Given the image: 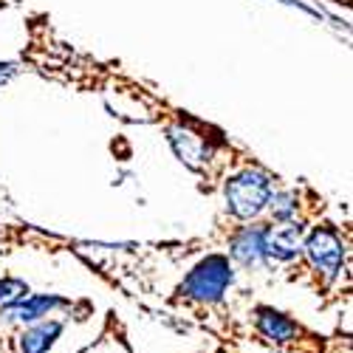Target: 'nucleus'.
Returning <instances> with one entry per match:
<instances>
[{"mask_svg": "<svg viewBox=\"0 0 353 353\" xmlns=\"http://www.w3.org/2000/svg\"><path fill=\"white\" fill-rule=\"evenodd\" d=\"M274 192V175L260 167H243L234 175H229L223 184V203L232 218L243 223L260 221L266 215V203Z\"/></svg>", "mask_w": 353, "mask_h": 353, "instance_id": "1", "label": "nucleus"}, {"mask_svg": "<svg viewBox=\"0 0 353 353\" xmlns=\"http://www.w3.org/2000/svg\"><path fill=\"white\" fill-rule=\"evenodd\" d=\"M234 285V263L226 254H207L187 272L179 285V294L198 305H215Z\"/></svg>", "mask_w": 353, "mask_h": 353, "instance_id": "2", "label": "nucleus"}, {"mask_svg": "<svg viewBox=\"0 0 353 353\" xmlns=\"http://www.w3.org/2000/svg\"><path fill=\"white\" fill-rule=\"evenodd\" d=\"M303 254L311 263V269L322 283H334L347 260V246L342 241V234L331 223H319L311 232H305L303 241Z\"/></svg>", "mask_w": 353, "mask_h": 353, "instance_id": "3", "label": "nucleus"}, {"mask_svg": "<svg viewBox=\"0 0 353 353\" xmlns=\"http://www.w3.org/2000/svg\"><path fill=\"white\" fill-rule=\"evenodd\" d=\"M305 223L303 221H272L263 232V252L266 263H291L303 254L305 241Z\"/></svg>", "mask_w": 353, "mask_h": 353, "instance_id": "4", "label": "nucleus"}, {"mask_svg": "<svg viewBox=\"0 0 353 353\" xmlns=\"http://www.w3.org/2000/svg\"><path fill=\"white\" fill-rule=\"evenodd\" d=\"M167 139H170V144H172L175 156L181 159V164H187V167L195 170V172L207 170V164L215 159V150H212L210 139L201 136V133H195V130L187 128L184 122H181V125H170V128H167Z\"/></svg>", "mask_w": 353, "mask_h": 353, "instance_id": "5", "label": "nucleus"}, {"mask_svg": "<svg viewBox=\"0 0 353 353\" xmlns=\"http://www.w3.org/2000/svg\"><path fill=\"white\" fill-rule=\"evenodd\" d=\"M263 232H266V223L252 221L246 226H241L232 234L229 241V260L238 263L243 269H263L269 266L266 263V252H263Z\"/></svg>", "mask_w": 353, "mask_h": 353, "instance_id": "6", "label": "nucleus"}, {"mask_svg": "<svg viewBox=\"0 0 353 353\" xmlns=\"http://www.w3.org/2000/svg\"><path fill=\"white\" fill-rule=\"evenodd\" d=\"M68 305H71V300L60 297V294H28L26 300H20L9 311H3V316L9 322H17V325H32V322H40V319L51 316L54 311H63Z\"/></svg>", "mask_w": 353, "mask_h": 353, "instance_id": "7", "label": "nucleus"}, {"mask_svg": "<svg viewBox=\"0 0 353 353\" xmlns=\"http://www.w3.org/2000/svg\"><path fill=\"white\" fill-rule=\"evenodd\" d=\"M254 328L274 345H288L303 334V328L288 314H283L272 305H257L254 308Z\"/></svg>", "mask_w": 353, "mask_h": 353, "instance_id": "8", "label": "nucleus"}, {"mask_svg": "<svg viewBox=\"0 0 353 353\" xmlns=\"http://www.w3.org/2000/svg\"><path fill=\"white\" fill-rule=\"evenodd\" d=\"M65 322L46 316L40 322H32L23 334H20V353H51V347L57 345V339L63 336Z\"/></svg>", "mask_w": 353, "mask_h": 353, "instance_id": "9", "label": "nucleus"}, {"mask_svg": "<svg viewBox=\"0 0 353 353\" xmlns=\"http://www.w3.org/2000/svg\"><path fill=\"white\" fill-rule=\"evenodd\" d=\"M266 212H269L272 221H297L300 195L294 190H274L269 203H266Z\"/></svg>", "mask_w": 353, "mask_h": 353, "instance_id": "10", "label": "nucleus"}, {"mask_svg": "<svg viewBox=\"0 0 353 353\" xmlns=\"http://www.w3.org/2000/svg\"><path fill=\"white\" fill-rule=\"evenodd\" d=\"M32 288L20 277H3L0 280V311H9L12 305H17L20 300H26Z\"/></svg>", "mask_w": 353, "mask_h": 353, "instance_id": "11", "label": "nucleus"}, {"mask_svg": "<svg viewBox=\"0 0 353 353\" xmlns=\"http://www.w3.org/2000/svg\"><path fill=\"white\" fill-rule=\"evenodd\" d=\"M14 71H17V68H14L12 63H0V82H6L9 77H14Z\"/></svg>", "mask_w": 353, "mask_h": 353, "instance_id": "12", "label": "nucleus"}, {"mask_svg": "<svg viewBox=\"0 0 353 353\" xmlns=\"http://www.w3.org/2000/svg\"><path fill=\"white\" fill-rule=\"evenodd\" d=\"M280 3H285V6H294V9H303V12H308V14H316L311 6H305L303 0H280Z\"/></svg>", "mask_w": 353, "mask_h": 353, "instance_id": "13", "label": "nucleus"}]
</instances>
